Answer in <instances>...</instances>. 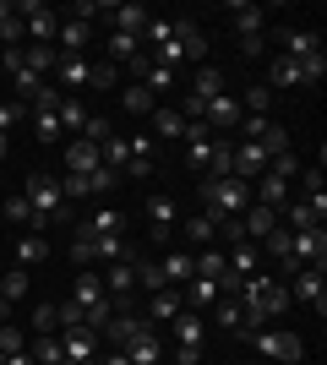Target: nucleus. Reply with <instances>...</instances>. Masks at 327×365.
<instances>
[{
  "label": "nucleus",
  "instance_id": "obj_1",
  "mask_svg": "<svg viewBox=\"0 0 327 365\" xmlns=\"http://www.w3.org/2000/svg\"><path fill=\"white\" fill-rule=\"evenodd\" d=\"M197 197H202V213L213 218V224H224V218H240L251 207V185L246 180H213V175H207L202 185H197Z\"/></svg>",
  "mask_w": 327,
  "mask_h": 365
},
{
  "label": "nucleus",
  "instance_id": "obj_2",
  "mask_svg": "<svg viewBox=\"0 0 327 365\" xmlns=\"http://www.w3.org/2000/svg\"><path fill=\"white\" fill-rule=\"evenodd\" d=\"M207 55V38L197 28H191L186 16H175V33H170V44H158L147 61H158V66H170V71H180V61H202Z\"/></svg>",
  "mask_w": 327,
  "mask_h": 365
},
{
  "label": "nucleus",
  "instance_id": "obj_3",
  "mask_svg": "<svg viewBox=\"0 0 327 365\" xmlns=\"http://www.w3.org/2000/svg\"><path fill=\"white\" fill-rule=\"evenodd\" d=\"M22 197H28L33 218H38L44 229L66 224V197H61V180H55V175H33V180L22 185Z\"/></svg>",
  "mask_w": 327,
  "mask_h": 365
},
{
  "label": "nucleus",
  "instance_id": "obj_4",
  "mask_svg": "<svg viewBox=\"0 0 327 365\" xmlns=\"http://www.w3.org/2000/svg\"><path fill=\"white\" fill-rule=\"evenodd\" d=\"M175 229H180V207H175V197H164V191H153L147 197V240L170 245Z\"/></svg>",
  "mask_w": 327,
  "mask_h": 365
},
{
  "label": "nucleus",
  "instance_id": "obj_5",
  "mask_svg": "<svg viewBox=\"0 0 327 365\" xmlns=\"http://www.w3.org/2000/svg\"><path fill=\"white\" fill-rule=\"evenodd\" d=\"M284 289H289V300H306L316 305V317H327V267H300Z\"/></svg>",
  "mask_w": 327,
  "mask_h": 365
},
{
  "label": "nucleus",
  "instance_id": "obj_6",
  "mask_svg": "<svg viewBox=\"0 0 327 365\" xmlns=\"http://www.w3.org/2000/svg\"><path fill=\"white\" fill-rule=\"evenodd\" d=\"M16 16H22V28H28L33 44H55V33H61V16L49 11L44 0H22V6H16Z\"/></svg>",
  "mask_w": 327,
  "mask_h": 365
},
{
  "label": "nucleus",
  "instance_id": "obj_7",
  "mask_svg": "<svg viewBox=\"0 0 327 365\" xmlns=\"http://www.w3.org/2000/svg\"><path fill=\"white\" fill-rule=\"evenodd\" d=\"M251 344H256V354H267V360H289V365L306 354V344H300L295 333H279V327H256Z\"/></svg>",
  "mask_w": 327,
  "mask_h": 365
},
{
  "label": "nucleus",
  "instance_id": "obj_8",
  "mask_svg": "<svg viewBox=\"0 0 327 365\" xmlns=\"http://www.w3.org/2000/svg\"><path fill=\"white\" fill-rule=\"evenodd\" d=\"M289 257L300 267H327V229H289Z\"/></svg>",
  "mask_w": 327,
  "mask_h": 365
},
{
  "label": "nucleus",
  "instance_id": "obj_9",
  "mask_svg": "<svg viewBox=\"0 0 327 365\" xmlns=\"http://www.w3.org/2000/svg\"><path fill=\"white\" fill-rule=\"evenodd\" d=\"M88 82H93V66L82 61V55H61V49H55V88L77 98V93L88 88Z\"/></svg>",
  "mask_w": 327,
  "mask_h": 365
},
{
  "label": "nucleus",
  "instance_id": "obj_10",
  "mask_svg": "<svg viewBox=\"0 0 327 365\" xmlns=\"http://www.w3.org/2000/svg\"><path fill=\"white\" fill-rule=\"evenodd\" d=\"M120 354L131 365H158V360H164V338H158L153 327H142L137 338H125V344H120Z\"/></svg>",
  "mask_w": 327,
  "mask_h": 365
},
{
  "label": "nucleus",
  "instance_id": "obj_11",
  "mask_svg": "<svg viewBox=\"0 0 327 365\" xmlns=\"http://www.w3.org/2000/svg\"><path fill=\"white\" fill-rule=\"evenodd\" d=\"M262 169H267V148H262V142H234V180L251 185Z\"/></svg>",
  "mask_w": 327,
  "mask_h": 365
},
{
  "label": "nucleus",
  "instance_id": "obj_12",
  "mask_svg": "<svg viewBox=\"0 0 327 365\" xmlns=\"http://www.w3.org/2000/svg\"><path fill=\"white\" fill-rule=\"evenodd\" d=\"M180 311H186V294L180 289H158V294H147V327H153V322H175L180 317Z\"/></svg>",
  "mask_w": 327,
  "mask_h": 365
},
{
  "label": "nucleus",
  "instance_id": "obj_13",
  "mask_svg": "<svg viewBox=\"0 0 327 365\" xmlns=\"http://www.w3.org/2000/svg\"><path fill=\"white\" fill-rule=\"evenodd\" d=\"M170 327H175V349H202V338H207V322L197 317V311H180V317H175Z\"/></svg>",
  "mask_w": 327,
  "mask_h": 365
},
{
  "label": "nucleus",
  "instance_id": "obj_14",
  "mask_svg": "<svg viewBox=\"0 0 327 365\" xmlns=\"http://www.w3.org/2000/svg\"><path fill=\"white\" fill-rule=\"evenodd\" d=\"M284 55H289V61H316V55H322V38H316V33H306V28H284Z\"/></svg>",
  "mask_w": 327,
  "mask_h": 365
},
{
  "label": "nucleus",
  "instance_id": "obj_15",
  "mask_svg": "<svg viewBox=\"0 0 327 365\" xmlns=\"http://www.w3.org/2000/svg\"><path fill=\"white\" fill-rule=\"evenodd\" d=\"M213 322L224 327V333H234V338H251V333H256V327L246 322V311H240V300H229V294L213 305Z\"/></svg>",
  "mask_w": 327,
  "mask_h": 365
},
{
  "label": "nucleus",
  "instance_id": "obj_16",
  "mask_svg": "<svg viewBox=\"0 0 327 365\" xmlns=\"http://www.w3.org/2000/svg\"><path fill=\"white\" fill-rule=\"evenodd\" d=\"M98 169V148L82 137H66V175H93Z\"/></svg>",
  "mask_w": 327,
  "mask_h": 365
},
{
  "label": "nucleus",
  "instance_id": "obj_17",
  "mask_svg": "<svg viewBox=\"0 0 327 365\" xmlns=\"http://www.w3.org/2000/svg\"><path fill=\"white\" fill-rule=\"evenodd\" d=\"M240 229H246V240L256 245V240H267V235L279 229V213H273V207H256V202H251L246 213H240Z\"/></svg>",
  "mask_w": 327,
  "mask_h": 365
},
{
  "label": "nucleus",
  "instance_id": "obj_18",
  "mask_svg": "<svg viewBox=\"0 0 327 365\" xmlns=\"http://www.w3.org/2000/svg\"><path fill=\"white\" fill-rule=\"evenodd\" d=\"M180 294H186V311H197V317H202V311H213V305L224 300V289H218L213 278H191Z\"/></svg>",
  "mask_w": 327,
  "mask_h": 365
},
{
  "label": "nucleus",
  "instance_id": "obj_19",
  "mask_svg": "<svg viewBox=\"0 0 327 365\" xmlns=\"http://www.w3.org/2000/svg\"><path fill=\"white\" fill-rule=\"evenodd\" d=\"M104 289L115 294V300H125V294L137 289V257H125V262H109V273H104Z\"/></svg>",
  "mask_w": 327,
  "mask_h": 365
},
{
  "label": "nucleus",
  "instance_id": "obj_20",
  "mask_svg": "<svg viewBox=\"0 0 327 365\" xmlns=\"http://www.w3.org/2000/svg\"><path fill=\"white\" fill-rule=\"evenodd\" d=\"M262 22H267L262 6H246V0H234V6H229V28L240 33V38H256V33H262Z\"/></svg>",
  "mask_w": 327,
  "mask_h": 365
},
{
  "label": "nucleus",
  "instance_id": "obj_21",
  "mask_svg": "<svg viewBox=\"0 0 327 365\" xmlns=\"http://www.w3.org/2000/svg\"><path fill=\"white\" fill-rule=\"evenodd\" d=\"M158 267H164V278H170V289H186L191 278H197V257H191V251H170Z\"/></svg>",
  "mask_w": 327,
  "mask_h": 365
},
{
  "label": "nucleus",
  "instance_id": "obj_22",
  "mask_svg": "<svg viewBox=\"0 0 327 365\" xmlns=\"http://www.w3.org/2000/svg\"><path fill=\"white\" fill-rule=\"evenodd\" d=\"M55 38H61V55H82V44L93 38V22H82V16H66Z\"/></svg>",
  "mask_w": 327,
  "mask_h": 365
},
{
  "label": "nucleus",
  "instance_id": "obj_23",
  "mask_svg": "<svg viewBox=\"0 0 327 365\" xmlns=\"http://www.w3.org/2000/svg\"><path fill=\"white\" fill-rule=\"evenodd\" d=\"M33 137L44 142V148H66V125H61V115H55V109H38V115H33Z\"/></svg>",
  "mask_w": 327,
  "mask_h": 365
},
{
  "label": "nucleus",
  "instance_id": "obj_24",
  "mask_svg": "<svg viewBox=\"0 0 327 365\" xmlns=\"http://www.w3.org/2000/svg\"><path fill=\"white\" fill-rule=\"evenodd\" d=\"M142 327H147V322H142V317H131V311H115V317L104 322V338H109V344H115V349H120L125 338H137Z\"/></svg>",
  "mask_w": 327,
  "mask_h": 365
},
{
  "label": "nucleus",
  "instance_id": "obj_25",
  "mask_svg": "<svg viewBox=\"0 0 327 365\" xmlns=\"http://www.w3.org/2000/svg\"><path fill=\"white\" fill-rule=\"evenodd\" d=\"M44 257H49V240H44V235H16V267H28V273H33Z\"/></svg>",
  "mask_w": 327,
  "mask_h": 365
},
{
  "label": "nucleus",
  "instance_id": "obj_26",
  "mask_svg": "<svg viewBox=\"0 0 327 365\" xmlns=\"http://www.w3.org/2000/svg\"><path fill=\"white\" fill-rule=\"evenodd\" d=\"M279 213L289 218V229H322V218H327V213H316V207H311L306 197H300V202H284Z\"/></svg>",
  "mask_w": 327,
  "mask_h": 365
},
{
  "label": "nucleus",
  "instance_id": "obj_27",
  "mask_svg": "<svg viewBox=\"0 0 327 365\" xmlns=\"http://www.w3.org/2000/svg\"><path fill=\"white\" fill-rule=\"evenodd\" d=\"M55 115H61L66 137H82V125H88V104H82V98H71V93H66V98H61V109H55Z\"/></svg>",
  "mask_w": 327,
  "mask_h": 365
},
{
  "label": "nucleus",
  "instance_id": "obj_28",
  "mask_svg": "<svg viewBox=\"0 0 327 365\" xmlns=\"http://www.w3.org/2000/svg\"><path fill=\"white\" fill-rule=\"evenodd\" d=\"M22 66H28V71H38L49 82V76H55V44H28L22 49Z\"/></svg>",
  "mask_w": 327,
  "mask_h": 365
},
{
  "label": "nucleus",
  "instance_id": "obj_29",
  "mask_svg": "<svg viewBox=\"0 0 327 365\" xmlns=\"http://www.w3.org/2000/svg\"><path fill=\"white\" fill-rule=\"evenodd\" d=\"M186 131V120H180V109H170V104H158L153 109V137H164V142H175Z\"/></svg>",
  "mask_w": 327,
  "mask_h": 365
},
{
  "label": "nucleus",
  "instance_id": "obj_30",
  "mask_svg": "<svg viewBox=\"0 0 327 365\" xmlns=\"http://www.w3.org/2000/svg\"><path fill=\"white\" fill-rule=\"evenodd\" d=\"M28 289H33V273H28V267H11V273L0 278V294H6V305L28 300Z\"/></svg>",
  "mask_w": 327,
  "mask_h": 365
},
{
  "label": "nucleus",
  "instance_id": "obj_31",
  "mask_svg": "<svg viewBox=\"0 0 327 365\" xmlns=\"http://www.w3.org/2000/svg\"><path fill=\"white\" fill-rule=\"evenodd\" d=\"M33 360L38 365H66V349H61V333H38V344H33Z\"/></svg>",
  "mask_w": 327,
  "mask_h": 365
},
{
  "label": "nucleus",
  "instance_id": "obj_32",
  "mask_svg": "<svg viewBox=\"0 0 327 365\" xmlns=\"http://www.w3.org/2000/svg\"><path fill=\"white\" fill-rule=\"evenodd\" d=\"M120 104H125V115H153V109H158V98H153L147 88H142V82H131V88L120 93Z\"/></svg>",
  "mask_w": 327,
  "mask_h": 365
},
{
  "label": "nucleus",
  "instance_id": "obj_33",
  "mask_svg": "<svg viewBox=\"0 0 327 365\" xmlns=\"http://www.w3.org/2000/svg\"><path fill=\"white\" fill-rule=\"evenodd\" d=\"M82 229H88V235H120V229H125V213H120V207H98V218H88Z\"/></svg>",
  "mask_w": 327,
  "mask_h": 365
},
{
  "label": "nucleus",
  "instance_id": "obj_34",
  "mask_svg": "<svg viewBox=\"0 0 327 365\" xmlns=\"http://www.w3.org/2000/svg\"><path fill=\"white\" fill-rule=\"evenodd\" d=\"M191 93H197V98H218V93H224V71H218V66H202V71H197V82H191Z\"/></svg>",
  "mask_w": 327,
  "mask_h": 365
},
{
  "label": "nucleus",
  "instance_id": "obj_35",
  "mask_svg": "<svg viewBox=\"0 0 327 365\" xmlns=\"http://www.w3.org/2000/svg\"><path fill=\"white\" fill-rule=\"evenodd\" d=\"M175 235H186V245H207L218 235V224L207 213H197V218H186V229H175Z\"/></svg>",
  "mask_w": 327,
  "mask_h": 365
},
{
  "label": "nucleus",
  "instance_id": "obj_36",
  "mask_svg": "<svg viewBox=\"0 0 327 365\" xmlns=\"http://www.w3.org/2000/svg\"><path fill=\"white\" fill-rule=\"evenodd\" d=\"M142 55V38H131V33H109V61H137Z\"/></svg>",
  "mask_w": 327,
  "mask_h": 365
},
{
  "label": "nucleus",
  "instance_id": "obj_37",
  "mask_svg": "<svg viewBox=\"0 0 327 365\" xmlns=\"http://www.w3.org/2000/svg\"><path fill=\"white\" fill-rule=\"evenodd\" d=\"M267 175H279V180L295 185V180H300V158H295V148H289V153H273V158H267Z\"/></svg>",
  "mask_w": 327,
  "mask_h": 365
},
{
  "label": "nucleus",
  "instance_id": "obj_38",
  "mask_svg": "<svg viewBox=\"0 0 327 365\" xmlns=\"http://www.w3.org/2000/svg\"><path fill=\"white\" fill-rule=\"evenodd\" d=\"M33 333H61V311H55V300L44 305H33V322H28Z\"/></svg>",
  "mask_w": 327,
  "mask_h": 365
},
{
  "label": "nucleus",
  "instance_id": "obj_39",
  "mask_svg": "<svg viewBox=\"0 0 327 365\" xmlns=\"http://www.w3.org/2000/svg\"><path fill=\"white\" fill-rule=\"evenodd\" d=\"M137 284H142L147 294L170 289V278H164V267H158V262H137Z\"/></svg>",
  "mask_w": 327,
  "mask_h": 365
},
{
  "label": "nucleus",
  "instance_id": "obj_40",
  "mask_svg": "<svg viewBox=\"0 0 327 365\" xmlns=\"http://www.w3.org/2000/svg\"><path fill=\"white\" fill-rule=\"evenodd\" d=\"M273 88H300V66L289 55H273Z\"/></svg>",
  "mask_w": 327,
  "mask_h": 365
},
{
  "label": "nucleus",
  "instance_id": "obj_41",
  "mask_svg": "<svg viewBox=\"0 0 327 365\" xmlns=\"http://www.w3.org/2000/svg\"><path fill=\"white\" fill-rule=\"evenodd\" d=\"M197 278H224V251H197Z\"/></svg>",
  "mask_w": 327,
  "mask_h": 365
},
{
  "label": "nucleus",
  "instance_id": "obj_42",
  "mask_svg": "<svg viewBox=\"0 0 327 365\" xmlns=\"http://www.w3.org/2000/svg\"><path fill=\"white\" fill-rule=\"evenodd\" d=\"M61 98H66V93L55 88V82H44V88H38V93L28 98V109H33V115H38V109H61Z\"/></svg>",
  "mask_w": 327,
  "mask_h": 365
},
{
  "label": "nucleus",
  "instance_id": "obj_43",
  "mask_svg": "<svg viewBox=\"0 0 327 365\" xmlns=\"http://www.w3.org/2000/svg\"><path fill=\"white\" fill-rule=\"evenodd\" d=\"M267 98H273V88H267V82H256V88L240 98V109H246V115H267Z\"/></svg>",
  "mask_w": 327,
  "mask_h": 365
},
{
  "label": "nucleus",
  "instance_id": "obj_44",
  "mask_svg": "<svg viewBox=\"0 0 327 365\" xmlns=\"http://www.w3.org/2000/svg\"><path fill=\"white\" fill-rule=\"evenodd\" d=\"M16 349H28V333L11 327V322H0V354H16Z\"/></svg>",
  "mask_w": 327,
  "mask_h": 365
},
{
  "label": "nucleus",
  "instance_id": "obj_45",
  "mask_svg": "<svg viewBox=\"0 0 327 365\" xmlns=\"http://www.w3.org/2000/svg\"><path fill=\"white\" fill-rule=\"evenodd\" d=\"M11 82H16V93H22V98H33V93L44 88V76H38V71H28V66H16V71H11Z\"/></svg>",
  "mask_w": 327,
  "mask_h": 365
},
{
  "label": "nucleus",
  "instance_id": "obj_46",
  "mask_svg": "<svg viewBox=\"0 0 327 365\" xmlns=\"http://www.w3.org/2000/svg\"><path fill=\"white\" fill-rule=\"evenodd\" d=\"M104 137H115V125H109L104 115H88V125H82V142H93V148H98Z\"/></svg>",
  "mask_w": 327,
  "mask_h": 365
},
{
  "label": "nucleus",
  "instance_id": "obj_47",
  "mask_svg": "<svg viewBox=\"0 0 327 365\" xmlns=\"http://www.w3.org/2000/svg\"><path fill=\"white\" fill-rule=\"evenodd\" d=\"M120 175H131V180H147V175H153V158H147V153H131Z\"/></svg>",
  "mask_w": 327,
  "mask_h": 365
},
{
  "label": "nucleus",
  "instance_id": "obj_48",
  "mask_svg": "<svg viewBox=\"0 0 327 365\" xmlns=\"http://www.w3.org/2000/svg\"><path fill=\"white\" fill-rule=\"evenodd\" d=\"M28 115V104H0V137H11V125Z\"/></svg>",
  "mask_w": 327,
  "mask_h": 365
},
{
  "label": "nucleus",
  "instance_id": "obj_49",
  "mask_svg": "<svg viewBox=\"0 0 327 365\" xmlns=\"http://www.w3.org/2000/svg\"><path fill=\"white\" fill-rule=\"evenodd\" d=\"M88 185H93V191H115V185H120V175H115V169H104V164H98L93 175H88Z\"/></svg>",
  "mask_w": 327,
  "mask_h": 365
},
{
  "label": "nucleus",
  "instance_id": "obj_50",
  "mask_svg": "<svg viewBox=\"0 0 327 365\" xmlns=\"http://www.w3.org/2000/svg\"><path fill=\"white\" fill-rule=\"evenodd\" d=\"M88 88H98V93L115 88V66H93V82H88Z\"/></svg>",
  "mask_w": 327,
  "mask_h": 365
},
{
  "label": "nucleus",
  "instance_id": "obj_51",
  "mask_svg": "<svg viewBox=\"0 0 327 365\" xmlns=\"http://www.w3.org/2000/svg\"><path fill=\"white\" fill-rule=\"evenodd\" d=\"M240 55H251V61L267 55V38H262V33H256V38H240Z\"/></svg>",
  "mask_w": 327,
  "mask_h": 365
},
{
  "label": "nucleus",
  "instance_id": "obj_52",
  "mask_svg": "<svg viewBox=\"0 0 327 365\" xmlns=\"http://www.w3.org/2000/svg\"><path fill=\"white\" fill-rule=\"evenodd\" d=\"M55 311H61V327H77V322H82V311H77V305H71V300H61V305H55Z\"/></svg>",
  "mask_w": 327,
  "mask_h": 365
},
{
  "label": "nucleus",
  "instance_id": "obj_53",
  "mask_svg": "<svg viewBox=\"0 0 327 365\" xmlns=\"http://www.w3.org/2000/svg\"><path fill=\"white\" fill-rule=\"evenodd\" d=\"M0 365H38L28 349H16V354H0Z\"/></svg>",
  "mask_w": 327,
  "mask_h": 365
},
{
  "label": "nucleus",
  "instance_id": "obj_54",
  "mask_svg": "<svg viewBox=\"0 0 327 365\" xmlns=\"http://www.w3.org/2000/svg\"><path fill=\"white\" fill-rule=\"evenodd\" d=\"M98 365H131V360H125L120 349H109V354H104V360H98Z\"/></svg>",
  "mask_w": 327,
  "mask_h": 365
},
{
  "label": "nucleus",
  "instance_id": "obj_55",
  "mask_svg": "<svg viewBox=\"0 0 327 365\" xmlns=\"http://www.w3.org/2000/svg\"><path fill=\"white\" fill-rule=\"evenodd\" d=\"M16 16V6H6V0H0V28H6V22H11Z\"/></svg>",
  "mask_w": 327,
  "mask_h": 365
},
{
  "label": "nucleus",
  "instance_id": "obj_56",
  "mask_svg": "<svg viewBox=\"0 0 327 365\" xmlns=\"http://www.w3.org/2000/svg\"><path fill=\"white\" fill-rule=\"evenodd\" d=\"M6 317H11V305H6V294H0V322H6Z\"/></svg>",
  "mask_w": 327,
  "mask_h": 365
},
{
  "label": "nucleus",
  "instance_id": "obj_57",
  "mask_svg": "<svg viewBox=\"0 0 327 365\" xmlns=\"http://www.w3.org/2000/svg\"><path fill=\"white\" fill-rule=\"evenodd\" d=\"M6 153H11V137H0V158H6Z\"/></svg>",
  "mask_w": 327,
  "mask_h": 365
},
{
  "label": "nucleus",
  "instance_id": "obj_58",
  "mask_svg": "<svg viewBox=\"0 0 327 365\" xmlns=\"http://www.w3.org/2000/svg\"><path fill=\"white\" fill-rule=\"evenodd\" d=\"M0 55H6V38H0Z\"/></svg>",
  "mask_w": 327,
  "mask_h": 365
},
{
  "label": "nucleus",
  "instance_id": "obj_59",
  "mask_svg": "<svg viewBox=\"0 0 327 365\" xmlns=\"http://www.w3.org/2000/svg\"><path fill=\"white\" fill-rule=\"evenodd\" d=\"M234 365H251V360H234Z\"/></svg>",
  "mask_w": 327,
  "mask_h": 365
}]
</instances>
